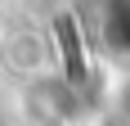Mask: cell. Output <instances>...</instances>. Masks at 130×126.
<instances>
[{"instance_id": "obj_1", "label": "cell", "mask_w": 130, "mask_h": 126, "mask_svg": "<svg viewBox=\"0 0 130 126\" xmlns=\"http://www.w3.org/2000/svg\"><path fill=\"white\" fill-rule=\"evenodd\" d=\"M99 45L117 59H130V0H108L99 14Z\"/></svg>"}]
</instances>
